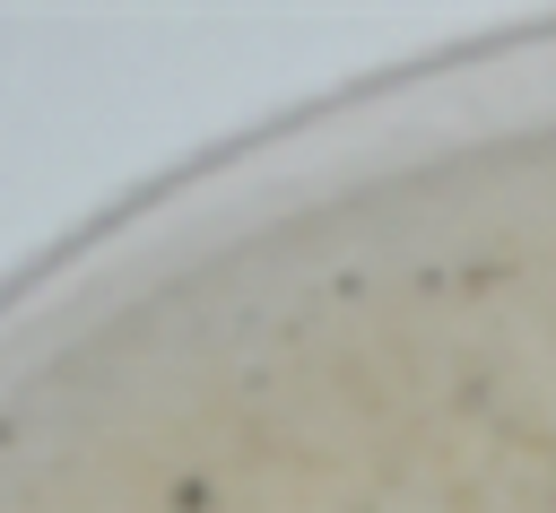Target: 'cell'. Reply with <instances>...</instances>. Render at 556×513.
Listing matches in <instances>:
<instances>
[{
  "mask_svg": "<svg viewBox=\"0 0 556 513\" xmlns=\"http://www.w3.org/2000/svg\"><path fill=\"white\" fill-rule=\"evenodd\" d=\"M0 513H556V35L261 130L0 296Z\"/></svg>",
  "mask_w": 556,
  "mask_h": 513,
  "instance_id": "1",
  "label": "cell"
}]
</instances>
